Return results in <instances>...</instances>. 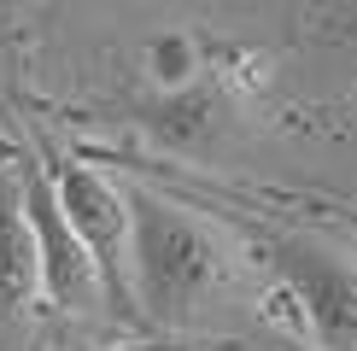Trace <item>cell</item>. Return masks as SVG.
<instances>
[{"label":"cell","mask_w":357,"mask_h":351,"mask_svg":"<svg viewBox=\"0 0 357 351\" xmlns=\"http://www.w3.org/2000/svg\"><path fill=\"white\" fill-rule=\"evenodd\" d=\"M129 194V287H135L141 328H188L205 304L229 287V246L222 234L193 217V205L158 194L146 182H123Z\"/></svg>","instance_id":"obj_1"},{"label":"cell","mask_w":357,"mask_h":351,"mask_svg":"<svg viewBox=\"0 0 357 351\" xmlns=\"http://www.w3.org/2000/svg\"><path fill=\"white\" fill-rule=\"evenodd\" d=\"M246 234L258 246V263L275 275L281 299L299 311L317 351H357V263L293 228L246 223Z\"/></svg>","instance_id":"obj_2"},{"label":"cell","mask_w":357,"mask_h":351,"mask_svg":"<svg viewBox=\"0 0 357 351\" xmlns=\"http://www.w3.org/2000/svg\"><path fill=\"white\" fill-rule=\"evenodd\" d=\"M47 182L53 199L65 211L70 234L82 240V252L94 258L100 281H106V304L117 322H135V287H129V234H135V217H129V194L123 182H112L106 170H94L77 153H47Z\"/></svg>","instance_id":"obj_3"},{"label":"cell","mask_w":357,"mask_h":351,"mask_svg":"<svg viewBox=\"0 0 357 351\" xmlns=\"http://www.w3.org/2000/svg\"><path fill=\"white\" fill-rule=\"evenodd\" d=\"M18 182H24V217H29V234H36V258H41V304H53V311H65V316H94V311L112 316L106 281H100L94 258L82 252V240L70 234L65 211H59L47 164L29 158L18 170Z\"/></svg>","instance_id":"obj_4"},{"label":"cell","mask_w":357,"mask_h":351,"mask_svg":"<svg viewBox=\"0 0 357 351\" xmlns=\"http://www.w3.org/2000/svg\"><path fill=\"white\" fill-rule=\"evenodd\" d=\"M229 47H217V65L199 82L176 88V94H153L146 106H135V123L170 153H199L229 129L234 106H241V70H229Z\"/></svg>","instance_id":"obj_5"},{"label":"cell","mask_w":357,"mask_h":351,"mask_svg":"<svg viewBox=\"0 0 357 351\" xmlns=\"http://www.w3.org/2000/svg\"><path fill=\"white\" fill-rule=\"evenodd\" d=\"M36 299H41V258L24 217V182L12 164H0V351H24Z\"/></svg>","instance_id":"obj_6"},{"label":"cell","mask_w":357,"mask_h":351,"mask_svg":"<svg viewBox=\"0 0 357 351\" xmlns=\"http://www.w3.org/2000/svg\"><path fill=\"white\" fill-rule=\"evenodd\" d=\"M217 65V41L193 36V29H158L141 47V70L153 77V94H176V88L199 82Z\"/></svg>","instance_id":"obj_7"},{"label":"cell","mask_w":357,"mask_h":351,"mask_svg":"<svg viewBox=\"0 0 357 351\" xmlns=\"http://www.w3.org/2000/svg\"><path fill=\"white\" fill-rule=\"evenodd\" d=\"M310 211H322V223H328V228H340V234H351V240H357V199L322 194V199H310Z\"/></svg>","instance_id":"obj_8"},{"label":"cell","mask_w":357,"mask_h":351,"mask_svg":"<svg viewBox=\"0 0 357 351\" xmlns=\"http://www.w3.org/2000/svg\"><path fill=\"white\" fill-rule=\"evenodd\" d=\"M328 36L340 41V47H351V58H357V6H346V12H328Z\"/></svg>","instance_id":"obj_9"}]
</instances>
